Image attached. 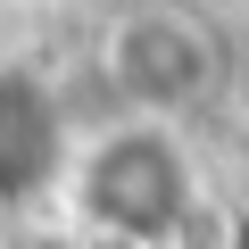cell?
<instances>
[{"label":"cell","mask_w":249,"mask_h":249,"mask_svg":"<svg viewBox=\"0 0 249 249\" xmlns=\"http://www.w3.org/2000/svg\"><path fill=\"white\" fill-rule=\"evenodd\" d=\"M58 232L83 249H175L208 216V166L191 124L175 116H100L91 133H75L50 208Z\"/></svg>","instance_id":"6da1fadb"},{"label":"cell","mask_w":249,"mask_h":249,"mask_svg":"<svg viewBox=\"0 0 249 249\" xmlns=\"http://www.w3.org/2000/svg\"><path fill=\"white\" fill-rule=\"evenodd\" d=\"M100 91L116 100V116H175L191 124L216 91H224V34L199 0H116L100 25Z\"/></svg>","instance_id":"7a4b0ae2"},{"label":"cell","mask_w":249,"mask_h":249,"mask_svg":"<svg viewBox=\"0 0 249 249\" xmlns=\"http://www.w3.org/2000/svg\"><path fill=\"white\" fill-rule=\"evenodd\" d=\"M67 150H75V124L58 108V83L25 58H0V216L50 208Z\"/></svg>","instance_id":"3957f363"},{"label":"cell","mask_w":249,"mask_h":249,"mask_svg":"<svg viewBox=\"0 0 249 249\" xmlns=\"http://www.w3.org/2000/svg\"><path fill=\"white\" fill-rule=\"evenodd\" d=\"M0 249H83L75 232H58V224H34V232H9Z\"/></svg>","instance_id":"277c9868"},{"label":"cell","mask_w":249,"mask_h":249,"mask_svg":"<svg viewBox=\"0 0 249 249\" xmlns=\"http://www.w3.org/2000/svg\"><path fill=\"white\" fill-rule=\"evenodd\" d=\"M224 249H249V199L232 208V224H224Z\"/></svg>","instance_id":"5b68a950"}]
</instances>
